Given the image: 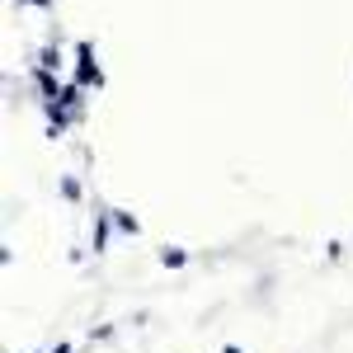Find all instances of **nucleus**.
I'll list each match as a JSON object with an SVG mask.
<instances>
[{"instance_id":"obj_6","label":"nucleus","mask_w":353,"mask_h":353,"mask_svg":"<svg viewBox=\"0 0 353 353\" xmlns=\"http://www.w3.org/2000/svg\"><path fill=\"white\" fill-rule=\"evenodd\" d=\"M61 198H66V203H81V179L66 174V179H61Z\"/></svg>"},{"instance_id":"obj_3","label":"nucleus","mask_w":353,"mask_h":353,"mask_svg":"<svg viewBox=\"0 0 353 353\" xmlns=\"http://www.w3.org/2000/svg\"><path fill=\"white\" fill-rule=\"evenodd\" d=\"M33 85H38L43 99H57V94H61V85H57V76L48 71V66H33Z\"/></svg>"},{"instance_id":"obj_5","label":"nucleus","mask_w":353,"mask_h":353,"mask_svg":"<svg viewBox=\"0 0 353 353\" xmlns=\"http://www.w3.org/2000/svg\"><path fill=\"white\" fill-rule=\"evenodd\" d=\"M161 264H165V269H184V264H189V250H184V245H165Z\"/></svg>"},{"instance_id":"obj_7","label":"nucleus","mask_w":353,"mask_h":353,"mask_svg":"<svg viewBox=\"0 0 353 353\" xmlns=\"http://www.w3.org/2000/svg\"><path fill=\"white\" fill-rule=\"evenodd\" d=\"M38 66H48V71H57V66H61V52H52V48H43V57H38Z\"/></svg>"},{"instance_id":"obj_8","label":"nucleus","mask_w":353,"mask_h":353,"mask_svg":"<svg viewBox=\"0 0 353 353\" xmlns=\"http://www.w3.org/2000/svg\"><path fill=\"white\" fill-rule=\"evenodd\" d=\"M48 353H71V344H66V339H61V344H52V349Z\"/></svg>"},{"instance_id":"obj_4","label":"nucleus","mask_w":353,"mask_h":353,"mask_svg":"<svg viewBox=\"0 0 353 353\" xmlns=\"http://www.w3.org/2000/svg\"><path fill=\"white\" fill-rule=\"evenodd\" d=\"M109 212H113V226H118L123 236H141V221H137L128 208H109Z\"/></svg>"},{"instance_id":"obj_9","label":"nucleus","mask_w":353,"mask_h":353,"mask_svg":"<svg viewBox=\"0 0 353 353\" xmlns=\"http://www.w3.org/2000/svg\"><path fill=\"white\" fill-rule=\"evenodd\" d=\"M221 353H245V349L241 344H221Z\"/></svg>"},{"instance_id":"obj_2","label":"nucleus","mask_w":353,"mask_h":353,"mask_svg":"<svg viewBox=\"0 0 353 353\" xmlns=\"http://www.w3.org/2000/svg\"><path fill=\"white\" fill-rule=\"evenodd\" d=\"M113 231H118V226H113V212L109 208H104V212H94V231H90V250H94V254H104V250H109V236Z\"/></svg>"},{"instance_id":"obj_1","label":"nucleus","mask_w":353,"mask_h":353,"mask_svg":"<svg viewBox=\"0 0 353 353\" xmlns=\"http://www.w3.org/2000/svg\"><path fill=\"white\" fill-rule=\"evenodd\" d=\"M76 85H85V90H90V85H94V90L104 85V71H99V61H94V48H90V43L76 48Z\"/></svg>"},{"instance_id":"obj_10","label":"nucleus","mask_w":353,"mask_h":353,"mask_svg":"<svg viewBox=\"0 0 353 353\" xmlns=\"http://www.w3.org/2000/svg\"><path fill=\"white\" fill-rule=\"evenodd\" d=\"M24 5H38V10H48V5H52V0H24Z\"/></svg>"}]
</instances>
